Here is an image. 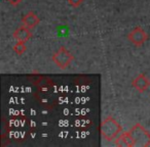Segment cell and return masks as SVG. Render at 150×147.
Returning <instances> with one entry per match:
<instances>
[{
    "instance_id": "obj_11",
    "label": "cell",
    "mask_w": 150,
    "mask_h": 147,
    "mask_svg": "<svg viewBox=\"0 0 150 147\" xmlns=\"http://www.w3.org/2000/svg\"><path fill=\"white\" fill-rule=\"evenodd\" d=\"M7 2L9 3L11 5H13V6H17V5L21 4L22 2H23L24 0H6Z\"/></svg>"
},
{
    "instance_id": "obj_8",
    "label": "cell",
    "mask_w": 150,
    "mask_h": 147,
    "mask_svg": "<svg viewBox=\"0 0 150 147\" xmlns=\"http://www.w3.org/2000/svg\"><path fill=\"white\" fill-rule=\"evenodd\" d=\"M39 17L33 11H29L27 13L22 19V24L26 27H28L29 29H33V28H36L38 25H39Z\"/></svg>"
},
{
    "instance_id": "obj_4",
    "label": "cell",
    "mask_w": 150,
    "mask_h": 147,
    "mask_svg": "<svg viewBox=\"0 0 150 147\" xmlns=\"http://www.w3.org/2000/svg\"><path fill=\"white\" fill-rule=\"evenodd\" d=\"M127 39L134 45L142 46L148 40V34L142 28L137 27L132 32H129V34L127 35Z\"/></svg>"
},
{
    "instance_id": "obj_5",
    "label": "cell",
    "mask_w": 150,
    "mask_h": 147,
    "mask_svg": "<svg viewBox=\"0 0 150 147\" xmlns=\"http://www.w3.org/2000/svg\"><path fill=\"white\" fill-rule=\"evenodd\" d=\"M132 86L137 91L143 93L150 87V80L144 74H140L132 81Z\"/></svg>"
},
{
    "instance_id": "obj_10",
    "label": "cell",
    "mask_w": 150,
    "mask_h": 147,
    "mask_svg": "<svg viewBox=\"0 0 150 147\" xmlns=\"http://www.w3.org/2000/svg\"><path fill=\"white\" fill-rule=\"evenodd\" d=\"M67 2L70 6L72 7H78L81 5V3L83 2V0H67Z\"/></svg>"
},
{
    "instance_id": "obj_1",
    "label": "cell",
    "mask_w": 150,
    "mask_h": 147,
    "mask_svg": "<svg viewBox=\"0 0 150 147\" xmlns=\"http://www.w3.org/2000/svg\"><path fill=\"white\" fill-rule=\"evenodd\" d=\"M122 132L120 124L112 116L106 118L101 124V134L107 141H113Z\"/></svg>"
},
{
    "instance_id": "obj_3",
    "label": "cell",
    "mask_w": 150,
    "mask_h": 147,
    "mask_svg": "<svg viewBox=\"0 0 150 147\" xmlns=\"http://www.w3.org/2000/svg\"><path fill=\"white\" fill-rule=\"evenodd\" d=\"M136 141V146H150V133L141 124H136L129 130Z\"/></svg>"
},
{
    "instance_id": "obj_7",
    "label": "cell",
    "mask_w": 150,
    "mask_h": 147,
    "mask_svg": "<svg viewBox=\"0 0 150 147\" xmlns=\"http://www.w3.org/2000/svg\"><path fill=\"white\" fill-rule=\"evenodd\" d=\"M31 36H32L31 29H29V28L24 25L19 27L13 32V38L18 42H24V43H26L31 38Z\"/></svg>"
},
{
    "instance_id": "obj_9",
    "label": "cell",
    "mask_w": 150,
    "mask_h": 147,
    "mask_svg": "<svg viewBox=\"0 0 150 147\" xmlns=\"http://www.w3.org/2000/svg\"><path fill=\"white\" fill-rule=\"evenodd\" d=\"M26 50H27V46L25 45L24 42H18V43L13 46V51H15L18 55H22V54H24Z\"/></svg>"
},
{
    "instance_id": "obj_2",
    "label": "cell",
    "mask_w": 150,
    "mask_h": 147,
    "mask_svg": "<svg viewBox=\"0 0 150 147\" xmlns=\"http://www.w3.org/2000/svg\"><path fill=\"white\" fill-rule=\"evenodd\" d=\"M52 61L54 62L57 66L61 68V70H65L70 65L71 62L74 60V56L70 53L68 49L64 46H61L52 56Z\"/></svg>"
},
{
    "instance_id": "obj_6",
    "label": "cell",
    "mask_w": 150,
    "mask_h": 147,
    "mask_svg": "<svg viewBox=\"0 0 150 147\" xmlns=\"http://www.w3.org/2000/svg\"><path fill=\"white\" fill-rule=\"evenodd\" d=\"M115 145L119 147H133L136 146V141L131 132L121 133L115 140Z\"/></svg>"
}]
</instances>
